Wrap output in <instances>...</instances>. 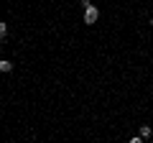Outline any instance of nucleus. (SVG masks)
<instances>
[{"label": "nucleus", "mask_w": 153, "mask_h": 143, "mask_svg": "<svg viewBox=\"0 0 153 143\" xmlns=\"http://www.w3.org/2000/svg\"><path fill=\"white\" fill-rule=\"evenodd\" d=\"M82 21L87 23V26H94V23L100 21V8H97V5H89V8H84V13H82Z\"/></svg>", "instance_id": "f257e3e1"}, {"label": "nucleus", "mask_w": 153, "mask_h": 143, "mask_svg": "<svg viewBox=\"0 0 153 143\" xmlns=\"http://www.w3.org/2000/svg\"><path fill=\"white\" fill-rule=\"evenodd\" d=\"M138 136H140L143 141H148V138L153 136V128L151 125H140V128H138Z\"/></svg>", "instance_id": "f03ea898"}, {"label": "nucleus", "mask_w": 153, "mask_h": 143, "mask_svg": "<svg viewBox=\"0 0 153 143\" xmlns=\"http://www.w3.org/2000/svg\"><path fill=\"white\" fill-rule=\"evenodd\" d=\"M0 72H3V74L13 72V61H8V59H0Z\"/></svg>", "instance_id": "7ed1b4c3"}, {"label": "nucleus", "mask_w": 153, "mask_h": 143, "mask_svg": "<svg viewBox=\"0 0 153 143\" xmlns=\"http://www.w3.org/2000/svg\"><path fill=\"white\" fill-rule=\"evenodd\" d=\"M5 36H8V23L0 21V41H5Z\"/></svg>", "instance_id": "20e7f679"}, {"label": "nucleus", "mask_w": 153, "mask_h": 143, "mask_svg": "<svg viewBox=\"0 0 153 143\" xmlns=\"http://www.w3.org/2000/svg\"><path fill=\"white\" fill-rule=\"evenodd\" d=\"M128 143H143V138H140V136H133V138H130Z\"/></svg>", "instance_id": "39448f33"}, {"label": "nucleus", "mask_w": 153, "mask_h": 143, "mask_svg": "<svg viewBox=\"0 0 153 143\" xmlns=\"http://www.w3.org/2000/svg\"><path fill=\"white\" fill-rule=\"evenodd\" d=\"M89 5H94L92 0H82V10H84V8H89Z\"/></svg>", "instance_id": "423d86ee"}, {"label": "nucleus", "mask_w": 153, "mask_h": 143, "mask_svg": "<svg viewBox=\"0 0 153 143\" xmlns=\"http://www.w3.org/2000/svg\"><path fill=\"white\" fill-rule=\"evenodd\" d=\"M151 28H153V18H151Z\"/></svg>", "instance_id": "0eeeda50"}]
</instances>
